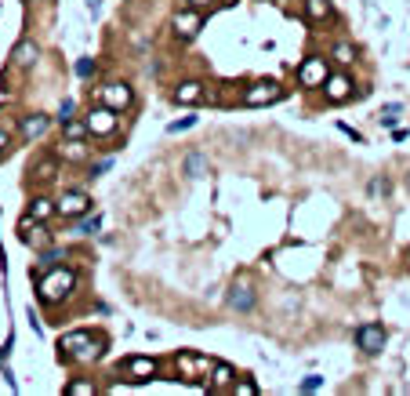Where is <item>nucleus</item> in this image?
Returning <instances> with one entry per match:
<instances>
[{
  "mask_svg": "<svg viewBox=\"0 0 410 396\" xmlns=\"http://www.w3.org/2000/svg\"><path fill=\"white\" fill-rule=\"evenodd\" d=\"M102 338H95L91 331H70V335H62L58 342V357L62 360H77V364H91L102 357Z\"/></svg>",
  "mask_w": 410,
  "mask_h": 396,
  "instance_id": "obj_1",
  "label": "nucleus"
},
{
  "mask_svg": "<svg viewBox=\"0 0 410 396\" xmlns=\"http://www.w3.org/2000/svg\"><path fill=\"white\" fill-rule=\"evenodd\" d=\"M73 284H77V273L73 269H58V265H51L44 277H40V298H44L48 305H55V302H62V298H70V291H73Z\"/></svg>",
  "mask_w": 410,
  "mask_h": 396,
  "instance_id": "obj_2",
  "label": "nucleus"
},
{
  "mask_svg": "<svg viewBox=\"0 0 410 396\" xmlns=\"http://www.w3.org/2000/svg\"><path fill=\"white\" fill-rule=\"evenodd\" d=\"M284 98V88L276 84V80H258V84H251L244 91V102L247 106H272V102Z\"/></svg>",
  "mask_w": 410,
  "mask_h": 396,
  "instance_id": "obj_3",
  "label": "nucleus"
},
{
  "mask_svg": "<svg viewBox=\"0 0 410 396\" xmlns=\"http://www.w3.org/2000/svg\"><path fill=\"white\" fill-rule=\"evenodd\" d=\"M84 211H91V197L84 190H70L55 200V215H62V218H77Z\"/></svg>",
  "mask_w": 410,
  "mask_h": 396,
  "instance_id": "obj_4",
  "label": "nucleus"
},
{
  "mask_svg": "<svg viewBox=\"0 0 410 396\" xmlns=\"http://www.w3.org/2000/svg\"><path fill=\"white\" fill-rule=\"evenodd\" d=\"M84 120H88V131H91V135H113V131H117V110H110L105 102L91 106Z\"/></svg>",
  "mask_w": 410,
  "mask_h": 396,
  "instance_id": "obj_5",
  "label": "nucleus"
},
{
  "mask_svg": "<svg viewBox=\"0 0 410 396\" xmlns=\"http://www.w3.org/2000/svg\"><path fill=\"white\" fill-rule=\"evenodd\" d=\"M175 367H178L182 378H189V382H200V378H207L211 360H207V357H200V352H178Z\"/></svg>",
  "mask_w": 410,
  "mask_h": 396,
  "instance_id": "obj_6",
  "label": "nucleus"
},
{
  "mask_svg": "<svg viewBox=\"0 0 410 396\" xmlns=\"http://www.w3.org/2000/svg\"><path fill=\"white\" fill-rule=\"evenodd\" d=\"M331 77L327 70V58H305L298 66V80H301V88H323V80Z\"/></svg>",
  "mask_w": 410,
  "mask_h": 396,
  "instance_id": "obj_7",
  "label": "nucleus"
},
{
  "mask_svg": "<svg viewBox=\"0 0 410 396\" xmlns=\"http://www.w3.org/2000/svg\"><path fill=\"white\" fill-rule=\"evenodd\" d=\"M98 98L105 102V106H110V110H127V106H131V88H127L124 84V80H113V84H105V88H98Z\"/></svg>",
  "mask_w": 410,
  "mask_h": 396,
  "instance_id": "obj_8",
  "label": "nucleus"
},
{
  "mask_svg": "<svg viewBox=\"0 0 410 396\" xmlns=\"http://www.w3.org/2000/svg\"><path fill=\"white\" fill-rule=\"evenodd\" d=\"M120 371H124V378H131V382H149L157 374V360L153 357H127L120 364Z\"/></svg>",
  "mask_w": 410,
  "mask_h": 396,
  "instance_id": "obj_9",
  "label": "nucleus"
},
{
  "mask_svg": "<svg viewBox=\"0 0 410 396\" xmlns=\"http://www.w3.org/2000/svg\"><path fill=\"white\" fill-rule=\"evenodd\" d=\"M171 26H175V33L182 40H192L200 33L204 26V18H200V8H185V11H175V18H171Z\"/></svg>",
  "mask_w": 410,
  "mask_h": 396,
  "instance_id": "obj_10",
  "label": "nucleus"
},
{
  "mask_svg": "<svg viewBox=\"0 0 410 396\" xmlns=\"http://www.w3.org/2000/svg\"><path fill=\"white\" fill-rule=\"evenodd\" d=\"M356 342H359V349L363 352H381V345H385V327L381 324H363V327H356Z\"/></svg>",
  "mask_w": 410,
  "mask_h": 396,
  "instance_id": "obj_11",
  "label": "nucleus"
},
{
  "mask_svg": "<svg viewBox=\"0 0 410 396\" xmlns=\"http://www.w3.org/2000/svg\"><path fill=\"white\" fill-rule=\"evenodd\" d=\"M323 95H327V102H345L352 95V80L345 73H331L327 80H323Z\"/></svg>",
  "mask_w": 410,
  "mask_h": 396,
  "instance_id": "obj_12",
  "label": "nucleus"
},
{
  "mask_svg": "<svg viewBox=\"0 0 410 396\" xmlns=\"http://www.w3.org/2000/svg\"><path fill=\"white\" fill-rule=\"evenodd\" d=\"M204 84L200 80H185V84L175 88V102H182V106H197V102H204Z\"/></svg>",
  "mask_w": 410,
  "mask_h": 396,
  "instance_id": "obj_13",
  "label": "nucleus"
},
{
  "mask_svg": "<svg viewBox=\"0 0 410 396\" xmlns=\"http://www.w3.org/2000/svg\"><path fill=\"white\" fill-rule=\"evenodd\" d=\"M236 382V371L225 364V360H214L211 364V389H225V385H232Z\"/></svg>",
  "mask_w": 410,
  "mask_h": 396,
  "instance_id": "obj_14",
  "label": "nucleus"
},
{
  "mask_svg": "<svg viewBox=\"0 0 410 396\" xmlns=\"http://www.w3.org/2000/svg\"><path fill=\"white\" fill-rule=\"evenodd\" d=\"M48 128H51V120H48L44 113H33V117H26V120H22V138H26V142H33V138L44 135Z\"/></svg>",
  "mask_w": 410,
  "mask_h": 396,
  "instance_id": "obj_15",
  "label": "nucleus"
},
{
  "mask_svg": "<svg viewBox=\"0 0 410 396\" xmlns=\"http://www.w3.org/2000/svg\"><path fill=\"white\" fill-rule=\"evenodd\" d=\"M37 44H33V40H18V44H15V51H11V62H15V66H33V62H37Z\"/></svg>",
  "mask_w": 410,
  "mask_h": 396,
  "instance_id": "obj_16",
  "label": "nucleus"
},
{
  "mask_svg": "<svg viewBox=\"0 0 410 396\" xmlns=\"http://www.w3.org/2000/svg\"><path fill=\"white\" fill-rule=\"evenodd\" d=\"M229 305H232V309H240V312H247V309L254 305V291H251V284H236V287H232V295H229Z\"/></svg>",
  "mask_w": 410,
  "mask_h": 396,
  "instance_id": "obj_17",
  "label": "nucleus"
},
{
  "mask_svg": "<svg viewBox=\"0 0 410 396\" xmlns=\"http://www.w3.org/2000/svg\"><path fill=\"white\" fill-rule=\"evenodd\" d=\"M55 215V200H48V197H37L33 204H29V222H44V218H51Z\"/></svg>",
  "mask_w": 410,
  "mask_h": 396,
  "instance_id": "obj_18",
  "label": "nucleus"
},
{
  "mask_svg": "<svg viewBox=\"0 0 410 396\" xmlns=\"http://www.w3.org/2000/svg\"><path fill=\"white\" fill-rule=\"evenodd\" d=\"M58 157H66V160H84L88 157V145H84V138H66L58 145Z\"/></svg>",
  "mask_w": 410,
  "mask_h": 396,
  "instance_id": "obj_19",
  "label": "nucleus"
},
{
  "mask_svg": "<svg viewBox=\"0 0 410 396\" xmlns=\"http://www.w3.org/2000/svg\"><path fill=\"white\" fill-rule=\"evenodd\" d=\"M207 168H211V164H207L204 153H189V157H185V175H189V178H204Z\"/></svg>",
  "mask_w": 410,
  "mask_h": 396,
  "instance_id": "obj_20",
  "label": "nucleus"
},
{
  "mask_svg": "<svg viewBox=\"0 0 410 396\" xmlns=\"http://www.w3.org/2000/svg\"><path fill=\"white\" fill-rule=\"evenodd\" d=\"M55 171H58V160H55V157H44V160L33 164V178H40V182L55 178Z\"/></svg>",
  "mask_w": 410,
  "mask_h": 396,
  "instance_id": "obj_21",
  "label": "nucleus"
},
{
  "mask_svg": "<svg viewBox=\"0 0 410 396\" xmlns=\"http://www.w3.org/2000/svg\"><path fill=\"white\" fill-rule=\"evenodd\" d=\"M62 135H66V138H84V135H91L88 131V120H62Z\"/></svg>",
  "mask_w": 410,
  "mask_h": 396,
  "instance_id": "obj_22",
  "label": "nucleus"
},
{
  "mask_svg": "<svg viewBox=\"0 0 410 396\" xmlns=\"http://www.w3.org/2000/svg\"><path fill=\"white\" fill-rule=\"evenodd\" d=\"M305 15L312 18V22L327 18V15H331V0H305Z\"/></svg>",
  "mask_w": 410,
  "mask_h": 396,
  "instance_id": "obj_23",
  "label": "nucleus"
},
{
  "mask_svg": "<svg viewBox=\"0 0 410 396\" xmlns=\"http://www.w3.org/2000/svg\"><path fill=\"white\" fill-rule=\"evenodd\" d=\"M22 240H26V244H33V247H48V244H51L48 229H40V225L33 229V233H29V229H22Z\"/></svg>",
  "mask_w": 410,
  "mask_h": 396,
  "instance_id": "obj_24",
  "label": "nucleus"
},
{
  "mask_svg": "<svg viewBox=\"0 0 410 396\" xmlns=\"http://www.w3.org/2000/svg\"><path fill=\"white\" fill-rule=\"evenodd\" d=\"M399 113H403V110H399V102H388V106H381V117H378V120L385 124V128H392V124L399 120Z\"/></svg>",
  "mask_w": 410,
  "mask_h": 396,
  "instance_id": "obj_25",
  "label": "nucleus"
},
{
  "mask_svg": "<svg viewBox=\"0 0 410 396\" xmlns=\"http://www.w3.org/2000/svg\"><path fill=\"white\" fill-rule=\"evenodd\" d=\"M98 229H102V218H84V222L77 225V233H80V237H95Z\"/></svg>",
  "mask_w": 410,
  "mask_h": 396,
  "instance_id": "obj_26",
  "label": "nucleus"
},
{
  "mask_svg": "<svg viewBox=\"0 0 410 396\" xmlns=\"http://www.w3.org/2000/svg\"><path fill=\"white\" fill-rule=\"evenodd\" d=\"M66 392H70V396H91V392H95V382H70Z\"/></svg>",
  "mask_w": 410,
  "mask_h": 396,
  "instance_id": "obj_27",
  "label": "nucleus"
},
{
  "mask_svg": "<svg viewBox=\"0 0 410 396\" xmlns=\"http://www.w3.org/2000/svg\"><path fill=\"white\" fill-rule=\"evenodd\" d=\"M192 124H197V117H182V120H175V124H167V131H171V135H178V131H189Z\"/></svg>",
  "mask_w": 410,
  "mask_h": 396,
  "instance_id": "obj_28",
  "label": "nucleus"
},
{
  "mask_svg": "<svg viewBox=\"0 0 410 396\" xmlns=\"http://www.w3.org/2000/svg\"><path fill=\"white\" fill-rule=\"evenodd\" d=\"M352 58H356V51L349 44H338L334 48V62H341V66H345V62H352Z\"/></svg>",
  "mask_w": 410,
  "mask_h": 396,
  "instance_id": "obj_29",
  "label": "nucleus"
},
{
  "mask_svg": "<svg viewBox=\"0 0 410 396\" xmlns=\"http://www.w3.org/2000/svg\"><path fill=\"white\" fill-rule=\"evenodd\" d=\"M236 396H258V385L251 378H240L236 382Z\"/></svg>",
  "mask_w": 410,
  "mask_h": 396,
  "instance_id": "obj_30",
  "label": "nucleus"
},
{
  "mask_svg": "<svg viewBox=\"0 0 410 396\" xmlns=\"http://www.w3.org/2000/svg\"><path fill=\"white\" fill-rule=\"evenodd\" d=\"M323 385V374H305V382H301V392H316Z\"/></svg>",
  "mask_w": 410,
  "mask_h": 396,
  "instance_id": "obj_31",
  "label": "nucleus"
},
{
  "mask_svg": "<svg viewBox=\"0 0 410 396\" xmlns=\"http://www.w3.org/2000/svg\"><path fill=\"white\" fill-rule=\"evenodd\" d=\"M388 190H392V185H388V178H374V182H371V197H388Z\"/></svg>",
  "mask_w": 410,
  "mask_h": 396,
  "instance_id": "obj_32",
  "label": "nucleus"
},
{
  "mask_svg": "<svg viewBox=\"0 0 410 396\" xmlns=\"http://www.w3.org/2000/svg\"><path fill=\"white\" fill-rule=\"evenodd\" d=\"M77 77H84V80L95 77V62H91V58H80V62H77Z\"/></svg>",
  "mask_w": 410,
  "mask_h": 396,
  "instance_id": "obj_33",
  "label": "nucleus"
},
{
  "mask_svg": "<svg viewBox=\"0 0 410 396\" xmlns=\"http://www.w3.org/2000/svg\"><path fill=\"white\" fill-rule=\"evenodd\" d=\"M62 258H66V251H55V247H48V251H44V265H48V269L58 265Z\"/></svg>",
  "mask_w": 410,
  "mask_h": 396,
  "instance_id": "obj_34",
  "label": "nucleus"
},
{
  "mask_svg": "<svg viewBox=\"0 0 410 396\" xmlns=\"http://www.w3.org/2000/svg\"><path fill=\"white\" fill-rule=\"evenodd\" d=\"M73 117V98H62V106H58V120H70Z\"/></svg>",
  "mask_w": 410,
  "mask_h": 396,
  "instance_id": "obj_35",
  "label": "nucleus"
},
{
  "mask_svg": "<svg viewBox=\"0 0 410 396\" xmlns=\"http://www.w3.org/2000/svg\"><path fill=\"white\" fill-rule=\"evenodd\" d=\"M211 0H189V8H207Z\"/></svg>",
  "mask_w": 410,
  "mask_h": 396,
  "instance_id": "obj_36",
  "label": "nucleus"
},
{
  "mask_svg": "<svg viewBox=\"0 0 410 396\" xmlns=\"http://www.w3.org/2000/svg\"><path fill=\"white\" fill-rule=\"evenodd\" d=\"M4 150H8V135H4V131H0V153H4Z\"/></svg>",
  "mask_w": 410,
  "mask_h": 396,
  "instance_id": "obj_37",
  "label": "nucleus"
},
{
  "mask_svg": "<svg viewBox=\"0 0 410 396\" xmlns=\"http://www.w3.org/2000/svg\"><path fill=\"white\" fill-rule=\"evenodd\" d=\"M88 8H91V11H98V0H88Z\"/></svg>",
  "mask_w": 410,
  "mask_h": 396,
  "instance_id": "obj_38",
  "label": "nucleus"
},
{
  "mask_svg": "<svg viewBox=\"0 0 410 396\" xmlns=\"http://www.w3.org/2000/svg\"><path fill=\"white\" fill-rule=\"evenodd\" d=\"M406 190H410V175H406Z\"/></svg>",
  "mask_w": 410,
  "mask_h": 396,
  "instance_id": "obj_39",
  "label": "nucleus"
}]
</instances>
